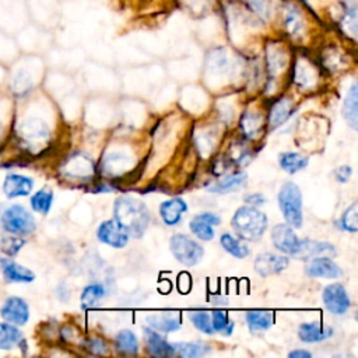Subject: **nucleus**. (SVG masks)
I'll return each instance as SVG.
<instances>
[{
  "instance_id": "36",
  "label": "nucleus",
  "mask_w": 358,
  "mask_h": 358,
  "mask_svg": "<svg viewBox=\"0 0 358 358\" xmlns=\"http://www.w3.org/2000/svg\"><path fill=\"white\" fill-rule=\"evenodd\" d=\"M192 323L194 324V327L197 330H200L201 333H206V334H214L215 330L213 327V323H211V315L208 312H192L189 315Z\"/></svg>"
},
{
  "instance_id": "6",
  "label": "nucleus",
  "mask_w": 358,
  "mask_h": 358,
  "mask_svg": "<svg viewBox=\"0 0 358 358\" xmlns=\"http://www.w3.org/2000/svg\"><path fill=\"white\" fill-rule=\"evenodd\" d=\"M169 248L175 259L187 267L196 266L204 255L203 246L185 234H175L169 241Z\"/></svg>"
},
{
  "instance_id": "39",
  "label": "nucleus",
  "mask_w": 358,
  "mask_h": 358,
  "mask_svg": "<svg viewBox=\"0 0 358 358\" xmlns=\"http://www.w3.org/2000/svg\"><path fill=\"white\" fill-rule=\"evenodd\" d=\"M285 25L291 35H298L302 31V18L295 7H288L285 14Z\"/></svg>"
},
{
  "instance_id": "12",
  "label": "nucleus",
  "mask_w": 358,
  "mask_h": 358,
  "mask_svg": "<svg viewBox=\"0 0 358 358\" xmlns=\"http://www.w3.org/2000/svg\"><path fill=\"white\" fill-rule=\"evenodd\" d=\"M288 266V257L274 253H260L255 259V270L262 277H268L284 271Z\"/></svg>"
},
{
  "instance_id": "35",
  "label": "nucleus",
  "mask_w": 358,
  "mask_h": 358,
  "mask_svg": "<svg viewBox=\"0 0 358 358\" xmlns=\"http://www.w3.org/2000/svg\"><path fill=\"white\" fill-rule=\"evenodd\" d=\"M211 323L215 333H221L224 336H231L234 331V322L229 320L228 315L224 310H214L211 313Z\"/></svg>"
},
{
  "instance_id": "19",
  "label": "nucleus",
  "mask_w": 358,
  "mask_h": 358,
  "mask_svg": "<svg viewBox=\"0 0 358 358\" xmlns=\"http://www.w3.org/2000/svg\"><path fill=\"white\" fill-rule=\"evenodd\" d=\"M187 211V204L180 197H173L166 201H162L159 206V215L164 224L173 227L182 221L183 214Z\"/></svg>"
},
{
  "instance_id": "13",
  "label": "nucleus",
  "mask_w": 358,
  "mask_h": 358,
  "mask_svg": "<svg viewBox=\"0 0 358 358\" xmlns=\"http://www.w3.org/2000/svg\"><path fill=\"white\" fill-rule=\"evenodd\" d=\"M305 271L308 275L319 278H338L343 274L340 266L329 256L310 259L309 264L305 267Z\"/></svg>"
},
{
  "instance_id": "33",
  "label": "nucleus",
  "mask_w": 358,
  "mask_h": 358,
  "mask_svg": "<svg viewBox=\"0 0 358 358\" xmlns=\"http://www.w3.org/2000/svg\"><path fill=\"white\" fill-rule=\"evenodd\" d=\"M316 80V71L315 69L302 60V64L298 63L295 66V83L302 88L312 87Z\"/></svg>"
},
{
  "instance_id": "41",
  "label": "nucleus",
  "mask_w": 358,
  "mask_h": 358,
  "mask_svg": "<svg viewBox=\"0 0 358 358\" xmlns=\"http://www.w3.org/2000/svg\"><path fill=\"white\" fill-rule=\"evenodd\" d=\"M351 175H352V168L348 166V165H343V166L337 168L336 172H334V176H336V179H337L340 183L348 182V179L351 178Z\"/></svg>"
},
{
  "instance_id": "3",
  "label": "nucleus",
  "mask_w": 358,
  "mask_h": 358,
  "mask_svg": "<svg viewBox=\"0 0 358 358\" xmlns=\"http://www.w3.org/2000/svg\"><path fill=\"white\" fill-rule=\"evenodd\" d=\"M278 206L287 224L292 228H301L302 215V193L296 183L285 182L278 192Z\"/></svg>"
},
{
  "instance_id": "10",
  "label": "nucleus",
  "mask_w": 358,
  "mask_h": 358,
  "mask_svg": "<svg viewBox=\"0 0 358 358\" xmlns=\"http://www.w3.org/2000/svg\"><path fill=\"white\" fill-rule=\"evenodd\" d=\"M96 238L102 243L119 249L127 245L130 235L115 220H108L101 222V225L98 227Z\"/></svg>"
},
{
  "instance_id": "15",
  "label": "nucleus",
  "mask_w": 358,
  "mask_h": 358,
  "mask_svg": "<svg viewBox=\"0 0 358 358\" xmlns=\"http://www.w3.org/2000/svg\"><path fill=\"white\" fill-rule=\"evenodd\" d=\"M336 248L329 242H320V241H310V239H301L299 249L295 255L296 259L302 260H310L313 257L319 256H336Z\"/></svg>"
},
{
  "instance_id": "45",
  "label": "nucleus",
  "mask_w": 358,
  "mask_h": 358,
  "mask_svg": "<svg viewBox=\"0 0 358 358\" xmlns=\"http://www.w3.org/2000/svg\"><path fill=\"white\" fill-rule=\"evenodd\" d=\"M90 344L94 345V347H91V350H94V352H96V354L105 352V344L101 340H91Z\"/></svg>"
},
{
  "instance_id": "38",
  "label": "nucleus",
  "mask_w": 358,
  "mask_h": 358,
  "mask_svg": "<svg viewBox=\"0 0 358 358\" xmlns=\"http://www.w3.org/2000/svg\"><path fill=\"white\" fill-rule=\"evenodd\" d=\"M343 27L350 31L351 36L355 38V34H357V7H355V3L352 1L351 4H348L347 1V6L344 7V15H343Z\"/></svg>"
},
{
  "instance_id": "1",
  "label": "nucleus",
  "mask_w": 358,
  "mask_h": 358,
  "mask_svg": "<svg viewBox=\"0 0 358 358\" xmlns=\"http://www.w3.org/2000/svg\"><path fill=\"white\" fill-rule=\"evenodd\" d=\"M113 215V220L134 238H141L150 224L147 206L130 196H120L115 200Z\"/></svg>"
},
{
  "instance_id": "17",
  "label": "nucleus",
  "mask_w": 358,
  "mask_h": 358,
  "mask_svg": "<svg viewBox=\"0 0 358 358\" xmlns=\"http://www.w3.org/2000/svg\"><path fill=\"white\" fill-rule=\"evenodd\" d=\"M144 341L147 345V350L154 357H172L176 350L175 345L168 343L162 336L157 333V330L151 327H145L144 330Z\"/></svg>"
},
{
  "instance_id": "28",
  "label": "nucleus",
  "mask_w": 358,
  "mask_h": 358,
  "mask_svg": "<svg viewBox=\"0 0 358 358\" xmlns=\"http://www.w3.org/2000/svg\"><path fill=\"white\" fill-rule=\"evenodd\" d=\"M29 204L35 213L46 215L53 204V192L49 189H41L35 192L29 199Z\"/></svg>"
},
{
  "instance_id": "43",
  "label": "nucleus",
  "mask_w": 358,
  "mask_h": 358,
  "mask_svg": "<svg viewBox=\"0 0 358 358\" xmlns=\"http://www.w3.org/2000/svg\"><path fill=\"white\" fill-rule=\"evenodd\" d=\"M252 7L256 10V13H259L260 15H266L267 10H268V1L267 0H249Z\"/></svg>"
},
{
  "instance_id": "40",
  "label": "nucleus",
  "mask_w": 358,
  "mask_h": 358,
  "mask_svg": "<svg viewBox=\"0 0 358 358\" xmlns=\"http://www.w3.org/2000/svg\"><path fill=\"white\" fill-rule=\"evenodd\" d=\"M25 245V241L21 239L20 236L14 235V236H8L6 239H3L1 242V250L7 255V256H15L21 248Z\"/></svg>"
},
{
  "instance_id": "14",
  "label": "nucleus",
  "mask_w": 358,
  "mask_h": 358,
  "mask_svg": "<svg viewBox=\"0 0 358 358\" xmlns=\"http://www.w3.org/2000/svg\"><path fill=\"white\" fill-rule=\"evenodd\" d=\"M221 220L217 214L210 213V211H204L201 214L194 215L190 220L189 228L190 231L201 241H211L214 238V225H220Z\"/></svg>"
},
{
  "instance_id": "26",
  "label": "nucleus",
  "mask_w": 358,
  "mask_h": 358,
  "mask_svg": "<svg viewBox=\"0 0 358 358\" xmlns=\"http://www.w3.org/2000/svg\"><path fill=\"white\" fill-rule=\"evenodd\" d=\"M308 157L298 152H282L278 157L280 166L288 173H296L308 165Z\"/></svg>"
},
{
  "instance_id": "21",
  "label": "nucleus",
  "mask_w": 358,
  "mask_h": 358,
  "mask_svg": "<svg viewBox=\"0 0 358 358\" xmlns=\"http://www.w3.org/2000/svg\"><path fill=\"white\" fill-rule=\"evenodd\" d=\"M298 336L303 343H319L333 336L330 326H322L320 323H302L298 329Z\"/></svg>"
},
{
  "instance_id": "20",
  "label": "nucleus",
  "mask_w": 358,
  "mask_h": 358,
  "mask_svg": "<svg viewBox=\"0 0 358 358\" xmlns=\"http://www.w3.org/2000/svg\"><path fill=\"white\" fill-rule=\"evenodd\" d=\"M145 320L148 327L164 333L176 331L178 329H180L182 324L180 313L178 312H162L158 315H150Z\"/></svg>"
},
{
  "instance_id": "27",
  "label": "nucleus",
  "mask_w": 358,
  "mask_h": 358,
  "mask_svg": "<svg viewBox=\"0 0 358 358\" xmlns=\"http://www.w3.org/2000/svg\"><path fill=\"white\" fill-rule=\"evenodd\" d=\"M291 115H292V102L288 98H282L271 106L268 122L273 127H277L278 124L285 122Z\"/></svg>"
},
{
  "instance_id": "42",
  "label": "nucleus",
  "mask_w": 358,
  "mask_h": 358,
  "mask_svg": "<svg viewBox=\"0 0 358 358\" xmlns=\"http://www.w3.org/2000/svg\"><path fill=\"white\" fill-rule=\"evenodd\" d=\"M178 288L182 294H187L192 288V278L187 273H180L178 277Z\"/></svg>"
},
{
  "instance_id": "7",
  "label": "nucleus",
  "mask_w": 358,
  "mask_h": 358,
  "mask_svg": "<svg viewBox=\"0 0 358 358\" xmlns=\"http://www.w3.org/2000/svg\"><path fill=\"white\" fill-rule=\"evenodd\" d=\"M271 241L277 250L295 257L301 239L294 232V228L288 224H277L271 229Z\"/></svg>"
},
{
  "instance_id": "32",
  "label": "nucleus",
  "mask_w": 358,
  "mask_h": 358,
  "mask_svg": "<svg viewBox=\"0 0 358 358\" xmlns=\"http://www.w3.org/2000/svg\"><path fill=\"white\" fill-rule=\"evenodd\" d=\"M262 126H263V120L259 113L257 115L250 113V112L243 113V116L241 119V127L246 137H249V138L257 137L262 130Z\"/></svg>"
},
{
  "instance_id": "31",
  "label": "nucleus",
  "mask_w": 358,
  "mask_h": 358,
  "mask_svg": "<svg viewBox=\"0 0 358 358\" xmlns=\"http://www.w3.org/2000/svg\"><path fill=\"white\" fill-rule=\"evenodd\" d=\"M116 350L120 354L136 355L138 352V341L133 331L120 330L116 336Z\"/></svg>"
},
{
  "instance_id": "22",
  "label": "nucleus",
  "mask_w": 358,
  "mask_h": 358,
  "mask_svg": "<svg viewBox=\"0 0 358 358\" xmlns=\"http://www.w3.org/2000/svg\"><path fill=\"white\" fill-rule=\"evenodd\" d=\"M245 317L252 333L266 331L274 323V313L271 310H249Z\"/></svg>"
},
{
  "instance_id": "44",
  "label": "nucleus",
  "mask_w": 358,
  "mask_h": 358,
  "mask_svg": "<svg viewBox=\"0 0 358 358\" xmlns=\"http://www.w3.org/2000/svg\"><path fill=\"white\" fill-rule=\"evenodd\" d=\"M245 201L249 204H263L264 197L260 193H252V194L245 196Z\"/></svg>"
},
{
  "instance_id": "34",
  "label": "nucleus",
  "mask_w": 358,
  "mask_h": 358,
  "mask_svg": "<svg viewBox=\"0 0 358 358\" xmlns=\"http://www.w3.org/2000/svg\"><path fill=\"white\" fill-rule=\"evenodd\" d=\"M173 345H175V350L179 352V355H182L185 358L203 357L210 351L208 345L201 344V343H178Z\"/></svg>"
},
{
  "instance_id": "24",
  "label": "nucleus",
  "mask_w": 358,
  "mask_h": 358,
  "mask_svg": "<svg viewBox=\"0 0 358 358\" xmlns=\"http://www.w3.org/2000/svg\"><path fill=\"white\" fill-rule=\"evenodd\" d=\"M22 341V333L15 324L0 322V350H11Z\"/></svg>"
},
{
  "instance_id": "9",
  "label": "nucleus",
  "mask_w": 358,
  "mask_h": 358,
  "mask_svg": "<svg viewBox=\"0 0 358 358\" xmlns=\"http://www.w3.org/2000/svg\"><path fill=\"white\" fill-rule=\"evenodd\" d=\"M322 299L326 309L333 315H344L350 309V296L345 288L338 282L324 287Z\"/></svg>"
},
{
  "instance_id": "29",
  "label": "nucleus",
  "mask_w": 358,
  "mask_h": 358,
  "mask_svg": "<svg viewBox=\"0 0 358 358\" xmlns=\"http://www.w3.org/2000/svg\"><path fill=\"white\" fill-rule=\"evenodd\" d=\"M105 287L99 282L87 285L81 292V306L84 309H91L98 305V302L105 296Z\"/></svg>"
},
{
  "instance_id": "5",
  "label": "nucleus",
  "mask_w": 358,
  "mask_h": 358,
  "mask_svg": "<svg viewBox=\"0 0 358 358\" xmlns=\"http://www.w3.org/2000/svg\"><path fill=\"white\" fill-rule=\"evenodd\" d=\"M17 137L25 150L34 152L45 147L50 138V131L42 120L29 117L20 122L17 127Z\"/></svg>"
},
{
  "instance_id": "4",
  "label": "nucleus",
  "mask_w": 358,
  "mask_h": 358,
  "mask_svg": "<svg viewBox=\"0 0 358 358\" xmlns=\"http://www.w3.org/2000/svg\"><path fill=\"white\" fill-rule=\"evenodd\" d=\"M1 228L10 235H29L36 229V221L22 204H11L0 215Z\"/></svg>"
},
{
  "instance_id": "37",
  "label": "nucleus",
  "mask_w": 358,
  "mask_h": 358,
  "mask_svg": "<svg viewBox=\"0 0 358 358\" xmlns=\"http://www.w3.org/2000/svg\"><path fill=\"white\" fill-rule=\"evenodd\" d=\"M357 213H358V204L352 203L341 215V228L344 231H348L351 234H355L358 231V218H357Z\"/></svg>"
},
{
  "instance_id": "18",
  "label": "nucleus",
  "mask_w": 358,
  "mask_h": 358,
  "mask_svg": "<svg viewBox=\"0 0 358 358\" xmlns=\"http://www.w3.org/2000/svg\"><path fill=\"white\" fill-rule=\"evenodd\" d=\"M1 264V273L4 277V281L7 282H18V284H28L35 280V274L28 267L15 263L13 260L3 259L0 262Z\"/></svg>"
},
{
  "instance_id": "2",
  "label": "nucleus",
  "mask_w": 358,
  "mask_h": 358,
  "mask_svg": "<svg viewBox=\"0 0 358 358\" xmlns=\"http://www.w3.org/2000/svg\"><path fill=\"white\" fill-rule=\"evenodd\" d=\"M231 225L239 239L256 242L267 228V217L253 206H242L235 211Z\"/></svg>"
},
{
  "instance_id": "30",
  "label": "nucleus",
  "mask_w": 358,
  "mask_h": 358,
  "mask_svg": "<svg viewBox=\"0 0 358 358\" xmlns=\"http://www.w3.org/2000/svg\"><path fill=\"white\" fill-rule=\"evenodd\" d=\"M220 242H221V246L229 253L232 255L234 257H238V259H243L246 257L249 253H250V249L246 246V243H243L241 239L238 238H234L232 235L229 234H222L221 238H220Z\"/></svg>"
},
{
  "instance_id": "23",
  "label": "nucleus",
  "mask_w": 358,
  "mask_h": 358,
  "mask_svg": "<svg viewBox=\"0 0 358 358\" xmlns=\"http://www.w3.org/2000/svg\"><path fill=\"white\" fill-rule=\"evenodd\" d=\"M246 179H248V176L245 172H234V173L225 176L224 179L215 182L213 186H210L208 192L218 193V194L229 193V192H234V190L242 187L246 183Z\"/></svg>"
},
{
  "instance_id": "25",
  "label": "nucleus",
  "mask_w": 358,
  "mask_h": 358,
  "mask_svg": "<svg viewBox=\"0 0 358 358\" xmlns=\"http://www.w3.org/2000/svg\"><path fill=\"white\" fill-rule=\"evenodd\" d=\"M343 116L348 122V124L355 130L358 122V96H357V84L352 83L350 87L347 96L343 103Z\"/></svg>"
},
{
  "instance_id": "11",
  "label": "nucleus",
  "mask_w": 358,
  "mask_h": 358,
  "mask_svg": "<svg viewBox=\"0 0 358 358\" xmlns=\"http://www.w3.org/2000/svg\"><path fill=\"white\" fill-rule=\"evenodd\" d=\"M34 179L21 173H8L3 180V193L8 199L25 197L34 189Z\"/></svg>"
},
{
  "instance_id": "8",
  "label": "nucleus",
  "mask_w": 358,
  "mask_h": 358,
  "mask_svg": "<svg viewBox=\"0 0 358 358\" xmlns=\"http://www.w3.org/2000/svg\"><path fill=\"white\" fill-rule=\"evenodd\" d=\"M0 316L4 322L15 326H24L29 320V306L21 296L13 295L4 299L0 308Z\"/></svg>"
},
{
  "instance_id": "16",
  "label": "nucleus",
  "mask_w": 358,
  "mask_h": 358,
  "mask_svg": "<svg viewBox=\"0 0 358 358\" xmlns=\"http://www.w3.org/2000/svg\"><path fill=\"white\" fill-rule=\"evenodd\" d=\"M94 172L92 161L83 154L71 155L63 165V173L71 179H85Z\"/></svg>"
},
{
  "instance_id": "46",
  "label": "nucleus",
  "mask_w": 358,
  "mask_h": 358,
  "mask_svg": "<svg viewBox=\"0 0 358 358\" xmlns=\"http://www.w3.org/2000/svg\"><path fill=\"white\" fill-rule=\"evenodd\" d=\"M289 358H310V352L305 350H294L288 354Z\"/></svg>"
}]
</instances>
